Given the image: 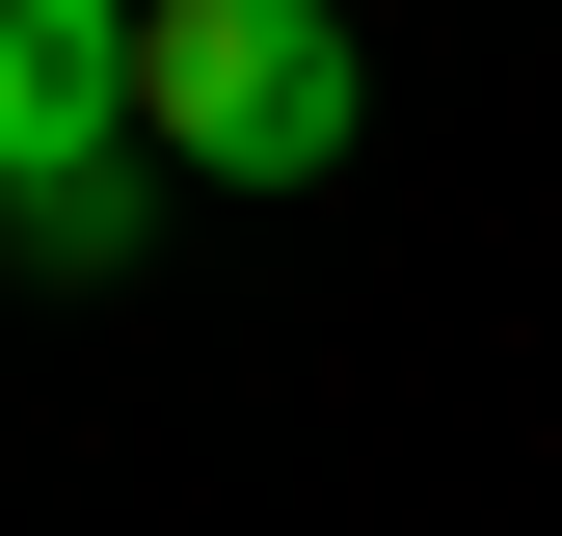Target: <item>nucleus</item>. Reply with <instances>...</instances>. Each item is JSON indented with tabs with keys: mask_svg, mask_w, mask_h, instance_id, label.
I'll list each match as a JSON object with an SVG mask.
<instances>
[{
	"mask_svg": "<svg viewBox=\"0 0 562 536\" xmlns=\"http://www.w3.org/2000/svg\"><path fill=\"white\" fill-rule=\"evenodd\" d=\"M348 108H375L348 0H161V27H134V134H161L188 188H322Z\"/></svg>",
	"mask_w": 562,
	"mask_h": 536,
	"instance_id": "f257e3e1",
	"label": "nucleus"
},
{
	"mask_svg": "<svg viewBox=\"0 0 562 536\" xmlns=\"http://www.w3.org/2000/svg\"><path fill=\"white\" fill-rule=\"evenodd\" d=\"M161 134H134V108H81V134H0V268H27V295H108V268L134 242H161Z\"/></svg>",
	"mask_w": 562,
	"mask_h": 536,
	"instance_id": "f03ea898",
	"label": "nucleus"
},
{
	"mask_svg": "<svg viewBox=\"0 0 562 536\" xmlns=\"http://www.w3.org/2000/svg\"><path fill=\"white\" fill-rule=\"evenodd\" d=\"M134 27H161V0H0V134H81V108H134Z\"/></svg>",
	"mask_w": 562,
	"mask_h": 536,
	"instance_id": "7ed1b4c3",
	"label": "nucleus"
}]
</instances>
